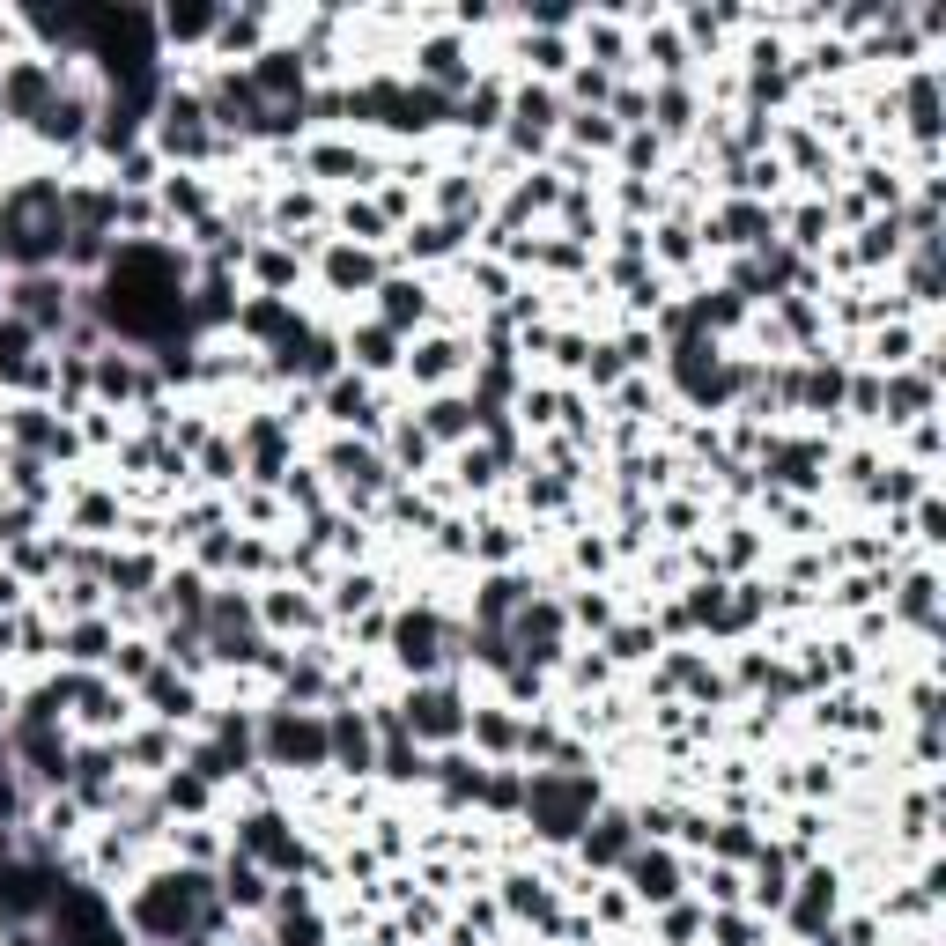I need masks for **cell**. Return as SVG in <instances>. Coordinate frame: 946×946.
Wrapping results in <instances>:
<instances>
[{
	"label": "cell",
	"mask_w": 946,
	"mask_h": 946,
	"mask_svg": "<svg viewBox=\"0 0 946 946\" xmlns=\"http://www.w3.org/2000/svg\"><path fill=\"white\" fill-rule=\"evenodd\" d=\"M636 880H643V895H673V865H666V858H651Z\"/></svg>",
	"instance_id": "cell-1"
}]
</instances>
